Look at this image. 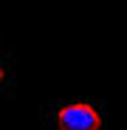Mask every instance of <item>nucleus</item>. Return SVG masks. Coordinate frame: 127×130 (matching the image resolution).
<instances>
[{
    "instance_id": "1",
    "label": "nucleus",
    "mask_w": 127,
    "mask_h": 130,
    "mask_svg": "<svg viewBox=\"0 0 127 130\" xmlns=\"http://www.w3.org/2000/svg\"><path fill=\"white\" fill-rule=\"evenodd\" d=\"M57 127H59V130H99V127H102V116L96 113L93 105L74 102V105L59 107Z\"/></svg>"
},
{
    "instance_id": "2",
    "label": "nucleus",
    "mask_w": 127,
    "mask_h": 130,
    "mask_svg": "<svg viewBox=\"0 0 127 130\" xmlns=\"http://www.w3.org/2000/svg\"><path fill=\"white\" fill-rule=\"evenodd\" d=\"M0 82H3V62H0Z\"/></svg>"
}]
</instances>
